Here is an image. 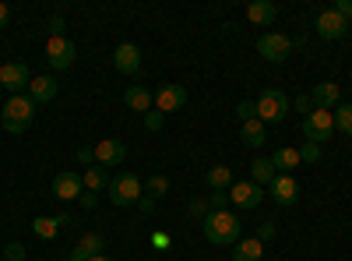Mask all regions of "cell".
<instances>
[{
	"mask_svg": "<svg viewBox=\"0 0 352 261\" xmlns=\"http://www.w3.org/2000/svg\"><path fill=\"white\" fill-rule=\"evenodd\" d=\"M124 159H127V145H124V141L106 138V141H99V145H96V163H99V166L113 169V166H120Z\"/></svg>",
	"mask_w": 352,
	"mask_h": 261,
	"instance_id": "8fae6325",
	"label": "cell"
},
{
	"mask_svg": "<svg viewBox=\"0 0 352 261\" xmlns=\"http://www.w3.org/2000/svg\"><path fill=\"white\" fill-rule=\"evenodd\" d=\"M0 261H4V258H0Z\"/></svg>",
	"mask_w": 352,
	"mask_h": 261,
	"instance_id": "7dc6e473",
	"label": "cell"
},
{
	"mask_svg": "<svg viewBox=\"0 0 352 261\" xmlns=\"http://www.w3.org/2000/svg\"><path fill=\"white\" fill-rule=\"evenodd\" d=\"M138 209H141L144 216H152V212H155V198H148V194H141V201H138Z\"/></svg>",
	"mask_w": 352,
	"mask_h": 261,
	"instance_id": "8d00e7d4",
	"label": "cell"
},
{
	"mask_svg": "<svg viewBox=\"0 0 352 261\" xmlns=\"http://www.w3.org/2000/svg\"><path fill=\"white\" fill-rule=\"evenodd\" d=\"M345 28H349V21H345L335 8H328V11L317 14V36H320V39H342Z\"/></svg>",
	"mask_w": 352,
	"mask_h": 261,
	"instance_id": "30bf717a",
	"label": "cell"
},
{
	"mask_svg": "<svg viewBox=\"0 0 352 261\" xmlns=\"http://www.w3.org/2000/svg\"><path fill=\"white\" fill-rule=\"evenodd\" d=\"M28 81H32V74H28V64H21V61H11L0 67V89H8L11 96L28 89Z\"/></svg>",
	"mask_w": 352,
	"mask_h": 261,
	"instance_id": "ba28073f",
	"label": "cell"
},
{
	"mask_svg": "<svg viewBox=\"0 0 352 261\" xmlns=\"http://www.w3.org/2000/svg\"><path fill=\"white\" fill-rule=\"evenodd\" d=\"M8 21H11V8L0 4V28H8Z\"/></svg>",
	"mask_w": 352,
	"mask_h": 261,
	"instance_id": "7bdbcfd3",
	"label": "cell"
},
{
	"mask_svg": "<svg viewBox=\"0 0 352 261\" xmlns=\"http://www.w3.org/2000/svg\"><path fill=\"white\" fill-rule=\"evenodd\" d=\"M275 14H278V8L272 4V0H254V4L247 8V18H250L254 25H272Z\"/></svg>",
	"mask_w": 352,
	"mask_h": 261,
	"instance_id": "7402d4cb",
	"label": "cell"
},
{
	"mask_svg": "<svg viewBox=\"0 0 352 261\" xmlns=\"http://www.w3.org/2000/svg\"><path fill=\"white\" fill-rule=\"evenodd\" d=\"M310 99H314V109H328V113H331V109L342 103V92H338L335 81H320V85H314Z\"/></svg>",
	"mask_w": 352,
	"mask_h": 261,
	"instance_id": "e0dca14e",
	"label": "cell"
},
{
	"mask_svg": "<svg viewBox=\"0 0 352 261\" xmlns=\"http://www.w3.org/2000/svg\"><path fill=\"white\" fill-rule=\"evenodd\" d=\"M36 121V103L28 96H11L8 106H4V117H0V124H4L8 134H25L28 127H32Z\"/></svg>",
	"mask_w": 352,
	"mask_h": 261,
	"instance_id": "7a4b0ae2",
	"label": "cell"
},
{
	"mask_svg": "<svg viewBox=\"0 0 352 261\" xmlns=\"http://www.w3.org/2000/svg\"><path fill=\"white\" fill-rule=\"evenodd\" d=\"M208 205H212V212H226V209L232 205V201H229V191H212Z\"/></svg>",
	"mask_w": 352,
	"mask_h": 261,
	"instance_id": "f546056e",
	"label": "cell"
},
{
	"mask_svg": "<svg viewBox=\"0 0 352 261\" xmlns=\"http://www.w3.org/2000/svg\"><path fill=\"white\" fill-rule=\"evenodd\" d=\"M292 106H296L300 113H310V109H314V99H310V96H300V99L292 103Z\"/></svg>",
	"mask_w": 352,
	"mask_h": 261,
	"instance_id": "b9f144b4",
	"label": "cell"
},
{
	"mask_svg": "<svg viewBox=\"0 0 352 261\" xmlns=\"http://www.w3.org/2000/svg\"><path fill=\"white\" fill-rule=\"evenodd\" d=\"M335 127L342 134H352V103H338L335 106Z\"/></svg>",
	"mask_w": 352,
	"mask_h": 261,
	"instance_id": "83f0119b",
	"label": "cell"
},
{
	"mask_svg": "<svg viewBox=\"0 0 352 261\" xmlns=\"http://www.w3.org/2000/svg\"><path fill=\"white\" fill-rule=\"evenodd\" d=\"M187 106V89L184 85H162V89L155 92V109L159 113H176Z\"/></svg>",
	"mask_w": 352,
	"mask_h": 261,
	"instance_id": "9c48e42d",
	"label": "cell"
},
{
	"mask_svg": "<svg viewBox=\"0 0 352 261\" xmlns=\"http://www.w3.org/2000/svg\"><path fill=\"white\" fill-rule=\"evenodd\" d=\"M169 191V180L162 177V173H155V177H148V198H162Z\"/></svg>",
	"mask_w": 352,
	"mask_h": 261,
	"instance_id": "f1b7e54d",
	"label": "cell"
},
{
	"mask_svg": "<svg viewBox=\"0 0 352 261\" xmlns=\"http://www.w3.org/2000/svg\"><path fill=\"white\" fill-rule=\"evenodd\" d=\"M204 237H208V244H215V247H229V244H240V219L232 216L229 209L226 212H208L204 216Z\"/></svg>",
	"mask_w": 352,
	"mask_h": 261,
	"instance_id": "6da1fadb",
	"label": "cell"
},
{
	"mask_svg": "<svg viewBox=\"0 0 352 261\" xmlns=\"http://www.w3.org/2000/svg\"><path fill=\"white\" fill-rule=\"evenodd\" d=\"M78 201H81V209H96V205H99V194H92V191H81V198H78Z\"/></svg>",
	"mask_w": 352,
	"mask_h": 261,
	"instance_id": "e575fe53",
	"label": "cell"
},
{
	"mask_svg": "<svg viewBox=\"0 0 352 261\" xmlns=\"http://www.w3.org/2000/svg\"><path fill=\"white\" fill-rule=\"evenodd\" d=\"M96 254H102V237L99 233H85L81 244L71 251V261H88V258H96Z\"/></svg>",
	"mask_w": 352,
	"mask_h": 261,
	"instance_id": "ffe728a7",
	"label": "cell"
},
{
	"mask_svg": "<svg viewBox=\"0 0 352 261\" xmlns=\"http://www.w3.org/2000/svg\"><path fill=\"white\" fill-rule=\"evenodd\" d=\"M81 184H85V191H92V194H99L102 187H109V173H106V166H88L85 173H81Z\"/></svg>",
	"mask_w": 352,
	"mask_h": 261,
	"instance_id": "44dd1931",
	"label": "cell"
},
{
	"mask_svg": "<svg viewBox=\"0 0 352 261\" xmlns=\"http://www.w3.org/2000/svg\"><path fill=\"white\" fill-rule=\"evenodd\" d=\"M261 198H264V187H257V184H250V180L229 187V201H232L236 209H257Z\"/></svg>",
	"mask_w": 352,
	"mask_h": 261,
	"instance_id": "9a60e30c",
	"label": "cell"
},
{
	"mask_svg": "<svg viewBox=\"0 0 352 261\" xmlns=\"http://www.w3.org/2000/svg\"><path fill=\"white\" fill-rule=\"evenodd\" d=\"M162 124H166V113H159V109L144 113V127H148V131H162Z\"/></svg>",
	"mask_w": 352,
	"mask_h": 261,
	"instance_id": "4dcf8cb0",
	"label": "cell"
},
{
	"mask_svg": "<svg viewBox=\"0 0 352 261\" xmlns=\"http://www.w3.org/2000/svg\"><path fill=\"white\" fill-rule=\"evenodd\" d=\"M317 159H320V145L303 141V149H300V163H317Z\"/></svg>",
	"mask_w": 352,
	"mask_h": 261,
	"instance_id": "1f68e13d",
	"label": "cell"
},
{
	"mask_svg": "<svg viewBox=\"0 0 352 261\" xmlns=\"http://www.w3.org/2000/svg\"><path fill=\"white\" fill-rule=\"evenodd\" d=\"M81 173H71V169H64V173H56L53 177V198H60V201H74V198H81Z\"/></svg>",
	"mask_w": 352,
	"mask_h": 261,
	"instance_id": "4fadbf2b",
	"label": "cell"
},
{
	"mask_svg": "<svg viewBox=\"0 0 352 261\" xmlns=\"http://www.w3.org/2000/svg\"><path fill=\"white\" fill-rule=\"evenodd\" d=\"M32 229H36V237H43V240H53L56 233H60V226H56V219H53V216H36Z\"/></svg>",
	"mask_w": 352,
	"mask_h": 261,
	"instance_id": "4316f807",
	"label": "cell"
},
{
	"mask_svg": "<svg viewBox=\"0 0 352 261\" xmlns=\"http://www.w3.org/2000/svg\"><path fill=\"white\" fill-rule=\"evenodd\" d=\"M240 138H243V145L247 149H261L264 141H268V134H264V124L254 117V121H247L243 127H240Z\"/></svg>",
	"mask_w": 352,
	"mask_h": 261,
	"instance_id": "cb8c5ba5",
	"label": "cell"
},
{
	"mask_svg": "<svg viewBox=\"0 0 352 261\" xmlns=\"http://www.w3.org/2000/svg\"><path fill=\"white\" fill-rule=\"evenodd\" d=\"M272 237H275V222H264V226L257 229V240L264 244V240H272Z\"/></svg>",
	"mask_w": 352,
	"mask_h": 261,
	"instance_id": "f35d334b",
	"label": "cell"
},
{
	"mask_svg": "<svg viewBox=\"0 0 352 261\" xmlns=\"http://www.w3.org/2000/svg\"><path fill=\"white\" fill-rule=\"evenodd\" d=\"M190 216H208V201L194 198V201H190Z\"/></svg>",
	"mask_w": 352,
	"mask_h": 261,
	"instance_id": "ab89813d",
	"label": "cell"
},
{
	"mask_svg": "<svg viewBox=\"0 0 352 261\" xmlns=\"http://www.w3.org/2000/svg\"><path fill=\"white\" fill-rule=\"evenodd\" d=\"M113 67L120 74H138L141 71V50L134 43H120L113 50Z\"/></svg>",
	"mask_w": 352,
	"mask_h": 261,
	"instance_id": "7c38bea8",
	"label": "cell"
},
{
	"mask_svg": "<svg viewBox=\"0 0 352 261\" xmlns=\"http://www.w3.org/2000/svg\"><path fill=\"white\" fill-rule=\"evenodd\" d=\"M257 53L264 56V61H272V64H282V61H289V53H292V39L282 36V32H264L257 39Z\"/></svg>",
	"mask_w": 352,
	"mask_h": 261,
	"instance_id": "52a82bcc",
	"label": "cell"
},
{
	"mask_svg": "<svg viewBox=\"0 0 352 261\" xmlns=\"http://www.w3.org/2000/svg\"><path fill=\"white\" fill-rule=\"evenodd\" d=\"M272 163H275V169H278V173L296 169V166H300V149H289V145H285V149H278V152L272 156Z\"/></svg>",
	"mask_w": 352,
	"mask_h": 261,
	"instance_id": "d4e9b609",
	"label": "cell"
},
{
	"mask_svg": "<svg viewBox=\"0 0 352 261\" xmlns=\"http://www.w3.org/2000/svg\"><path fill=\"white\" fill-rule=\"evenodd\" d=\"M232 184V169L226 166V163H215L212 169H208V187L212 191H226Z\"/></svg>",
	"mask_w": 352,
	"mask_h": 261,
	"instance_id": "484cf974",
	"label": "cell"
},
{
	"mask_svg": "<svg viewBox=\"0 0 352 261\" xmlns=\"http://www.w3.org/2000/svg\"><path fill=\"white\" fill-rule=\"evenodd\" d=\"M335 11H338V14L349 21V18H352V0H338V4H335Z\"/></svg>",
	"mask_w": 352,
	"mask_h": 261,
	"instance_id": "60d3db41",
	"label": "cell"
},
{
	"mask_svg": "<svg viewBox=\"0 0 352 261\" xmlns=\"http://www.w3.org/2000/svg\"><path fill=\"white\" fill-rule=\"evenodd\" d=\"M278 177V169H275V163L272 159H264V156H257L254 163H250V184H257V187H272V180Z\"/></svg>",
	"mask_w": 352,
	"mask_h": 261,
	"instance_id": "ac0fdd59",
	"label": "cell"
},
{
	"mask_svg": "<svg viewBox=\"0 0 352 261\" xmlns=\"http://www.w3.org/2000/svg\"><path fill=\"white\" fill-rule=\"evenodd\" d=\"M152 244H155V247H169V237H166V233H155Z\"/></svg>",
	"mask_w": 352,
	"mask_h": 261,
	"instance_id": "ee69618b",
	"label": "cell"
},
{
	"mask_svg": "<svg viewBox=\"0 0 352 261\" xmlns=\"http://www.w3.org/2000/svg\"><path fill=\"white\" fill-rule=\"evenodd\" d=\"M272 198L278 201V205H296V198H300V184H296V177L292 173H278V177L272 180Z\"/></svg>",
	"mask_w": 352,
	"mask_h": 261,
	"instance_id": "5bb4252c",
	"label": "cell"
},
{
	"mask_svg": "<svg viewBox=\"0 0 352 261\" xmlns=\"http://www.w3.org/2000/svg\"><path fill=\"white\" fill-rule=\"evenodd\" d=\"M50 36H64V18H60V14L50 18Z\"/></svg>",
	"mask_w": 352,
	"mask_h": 261,
	"instance_id": "74e56055",
	"label": "cell"
},
{
	"mask_svg": "<svg viewBox=\"0 0 352 261\" xmlns=\"http://www.w3.org/2000/svg\"><path fill=\"white\" fill-rule=\"evenodd\" d=\"M64 261H71V258H64Z\"/></svg>",
	"mask_w": 352,
	"mask_h": 261,
	"instance_id": "bcb514c9",
	"label": "cell"
},
{
	"mask_svg": "<svg viewBox=\"0 0 352 261\" xmlns=\"http://www.w3.org/2000/svg\"><path fill=\"white\" fill-rule=\"evenodd\" d=\"M78 163H85V166H96V149H92V145H85V149H78Z\"/></svg>",
	"mask_w": 352,
	"mask_h": 261,
	"instance_id": "836d02e7",
	"label": "cell"
},
{
	"mask_svg": "<svg viewBox=\"0 0 352 261\" xmlns=\"http://www.w3.org/2000/svg\"><path fill=\"white\" fill-rule=\"evenodd\" d=\"M261 258H264V244L257 237L240 240L236 247H232V261H261Z\"/></svg>",
	"mask_w": 352,
	"mask_h": 261,
	"instance_id": "603a6c76",
	"label": "cell"
},
{
	"mask_svg": "<svg viewBox=\"0 0 352 261\" xmlns=\"http://www.w3.org/2000/svg\"><path fill=\"white\" fill-rule=\"evenodd\" d=\"M236 117H240L243 124L254 121V103H240V106H236Z\"/></svg>",
	"mask_w": 352,
	"mask_h": 261,
	"instance_id": "d590c367",
	"label": "cell"
},
{
	"mask_svg": "<svg viewBox=\"0 0 352 261\" xmlns=\"http://www.w3.org/2000/svg\"><path fill=\"white\" fill-rule=\"evenodd\" d=\"M46 61H50L53 71H67V67H74V61H78V46H74L67 36H50V43H46Z\"/></svg>",
	"mask_w": 352,
	"mask_h": 261,
	"instance_id": "5b68a950",
	"label": "cell"
},
{
	"mask_svg": "<svg viewBox=\"0 0 352 261\" xmlns=\"http://www.w3.org/2000/svg\"><path fill=\"white\" fill-rule=\"evenodd\" d=\"M88 261H113V258H106V254H96V258H88Z\"/></svg>",
	"mask_w": 352,
	"mask_h": 261,
	"instance_id": "f6af8a7d",
	"label": "cell"
},
{
	"mask_svg": "<svg viewBox=\"0 0 352 261\" xmlns=\"http://www.w3.org/2000/svg\"><path fill=\"white\" fill-rule=\"evenodd\" d=\"M4 261H25V247L21 244H8L4 247Z\"/></svg>",
	"mask_w": 352,
	"mask_h": 261,
	"instance_id": "d6a6232c",
	"label": "cell"
},
{
	"mask_svg": "<svg viewBox=\"0 0 352 261\" xmlns=\"http://www.w3.org/2000/svg\"><path fill=\"white\" fill-rule=\"evenodd\" d=\"M331 131H335V113H328V109H310L307 117H303V134H307V141H314V145L328 141Z\"/></svg>",
	"mask_w": 352,
	"mask_h": 261,
	"instance_id": "8992f818",
	"label": "cell"
},
{
	"mask_svg": "<svg viewBox=\"0 0 352 261\" xmlns=\"http://www.w3.org/2000/svg\"><path fill=\"white\" fill-rule=\"evenodd\" d=\"M56 92H60V85H56L53 74H36L32 81H28V99L32 103H53Z\"/></svg>",
	"mask_w": 352,
	"mask_h": 261,
	"instance_id": "2e32d148",
	"label": "cell"
},
{
	"mask_svg": "<svg viewBox=\"0 0 352 261\" xmlns=\"http://www.w3.org/2000/svg\"><path fill=\"white\" fill-rule=\"evenodd\" d=\"M141 194H144V187H141V180L134 177V173H120V177H113V180H109V201H113L116 209L138 205Z\"/></svg>",
	"mask_w": 352,
	"mask_h": 261,
	"instance_id": "277c9868",
	"label": "cell"
},
{
	"mask_svg": "<svg viewBox=\"0 0 352 261\" xmlns=\"http://www.w3.org/2000/svg\"><path fill=\"white\" fill-rule=\"evenodd\" d=\"M124 103L138 113H148V109H155V92H148L144 85H131V89L124 92Z\"/></svg>",
	"mask_w": 352,
	"mask_h": 261,
	"instance_id": "d6986e66",
	"label": "cell"
},
{
	"mask_svg": "<svg viewBox=\"0 0 352 261\" xmlns=\"http://www.w3.org/2000/svg\"><path fill=\"white\" fill-rule=\"evenodd\" d=\"M254 117H257L261 124H282V121L289 117V99H285V92L264 89V92L254 99Z\"/></svg>",
	"mask_w": 352,
	"mask_h": 261,
	"instance_id": "3957f363",
	"label": "cell"
}]
</instances>
